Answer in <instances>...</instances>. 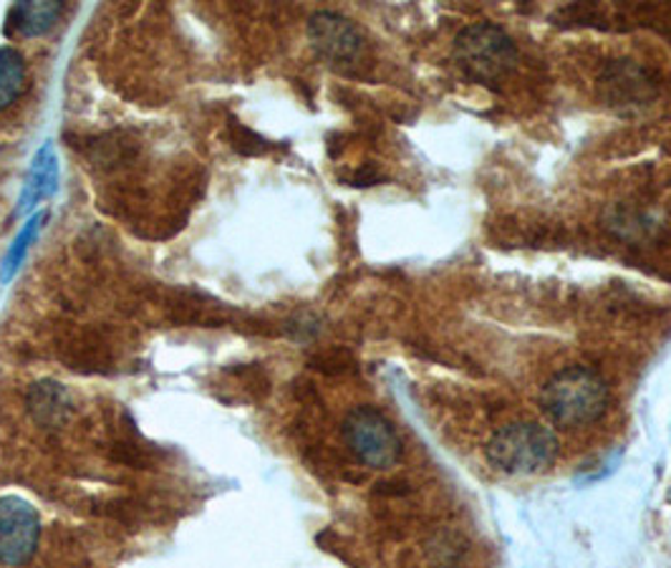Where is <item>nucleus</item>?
Returning a JSON list of instances; mask_svg holds the SVG:
<instances>
[{
    "instance_id": "nucleus-9",
    "label": "nucleus",
    "mask_w": 671,
    "mask_h": 568,
    "mask_svg": "<svg viewBox=\"0 0 671 568\" xmlns=\"http://www.w3.org/2000/svg\"><path fill=\"white\" fill-rule=\"evenodd\" d=\"M25 86V61L11 46L0 49V112L8 109Z\"/></svg>"
},
{
    "instance_id": "nucleus-3",
    "label": "nucleus",
    "mask_w": 671,
    "mask_h": 568,
    "mask_svg": "<svg viewBox=\"0 0 671 568\" xmlns=\"http://www.w3.org/2000/svg\"><path fill=\"white\" fill-rule=\"evenodd\" d=\"M344 440L359 463L374 470H387L399 463L401 442L397 430L381 412L371 407H356L344 422Z\"/></svg>"
},
{
    "instance_id": "nucleus-8",
    "label": "nucleus",
    "mask_w": 671,
    "mask_h": 568,
    "mask_svg": "<svg viewBox=\"0 0 671 568\" xmlns=\"http://www.w3.org/2000/svg\"><path fill=\"white\" fill-rule=\"evenodd\" d=\"M61 15V6L56 0H29V3H18L13 8V25L21 35H43L56 25Z\"/></svg>"
},
{
    "instance_id": "nucleus-1",
    "label": "nucleus",
    "mask_w": 671,
    "mask_h": 568,
    "mask_svg": "<svg viewBox=\"0 0 671 568\" xmlns=\"http://www.w3.org/2000/svg\"><path fill=\"white\" fill-rule=\"evenodd\" d=\"M541 407L558 428H586L608 410V387L594 369H563L541 389Z\"/></svg>"
},
{
    "instance_id": "nucleus-4",
    "label": "nucleus",
    "mask_w": 671,
    "mask_h": 568,
    "mask_svg": "<svg viewBox=\"0 0 671 568\" xmlns=\"http://www.w3.org/2000/svg\"><path fill=\"white\" fill-rule=\"evenodd\" d=\"M460 64L470 71L472 76L492 78L503 74L515 64L517 49L510 41V35L490 23H478L464 29L454 43Z\"/></svg>"
},
{
    "instance_id": "nucleus-6",
    "label": "nucleus",
    "mask_w": 671,
    "mask_h": 568,
    "mask_svg": "<svg viewBox=\"0 0 671 568\" xmlns=\"http://www.w3.org/2000/svg\"><path fill=\"white\" fill-rule=\"evenodd\" d=\"M308 39L321 56L331 61H352L361 51V33L338 13H316L308 23Z\"/></svg>"
},
{
    "instance_id": "nucleus-2",
    "label": "nucleus",
    "mask_w": 671,
    "mask_h": 568,
    "mask_svg": "<svg viewBox=\"0 0 671 568\" xmlns=\"http://www.w3.org/2000/svg\"><path fill=\"white\" fill-rule=\"evenodd\" d=\"M556 434L538 422H510L492 434L487 442V460L500 473L525 477L548 467L556 457Z\"/></svg>"
},
{
    "instance_id": "nucleus-7",
    "label": "nucleus",
    "mask_w": 671,
    "mask_h": 568,
    "mask_svg": "<svg viewBox=\"0 0 671 568\" xmlns=\"http://www.w3.org/2000/svg\"><path fill=\"white\" fill-rule=\"evenodd\" d=\"M56 188H59V162H56V155H53V147L46 145L39 155H35L31 172H29V177H25L21 212L41 206L43 200L51 198V194L56 192Z\"/></svg>"
},
{
    "instance_id": "nucleus-5",
    "label": "nucleus",
    "mask_w": 671,
    "mask_h": 568,
    "mask_svg": "<svg viewBox=\"0 0 671 568\" xmlns=\"http://www.w3.org/2000/svg\"><path fill=\"white\" fill-rule=\"evenodd\" d=\"M41 536L39 513L15 495L0 498V564L21 568L35 556Z\"/></svg>"
},
{
    "instance_id": "nucleus-10",
    "label": "nucleus",
    "mask_w": 671,
    "mask_h": 568,
    "mask_svg": "<svg viewBox=\"0 0 671 568\" xmlns=\"http://www.w3.org/2000/svg\"><path fill=\"white\" fill-rule=\"evenodd\" d=\"M46 218V215H39V218H31L29 220V225H25L23 230H21V235H18V241L13 243V248H11V253H8V259H6V269H3V278H11V273L18 269V263L23 261V255H25V251H29V243L33 241L35 235H39V228H41V220Z\"/></svg>"
}]
</instances>
